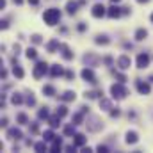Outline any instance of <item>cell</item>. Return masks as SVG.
<instances>
[{"label":"cell","mask_w":153,"mask_h":153,"mask_svg":"<svg viewBox=\"0 0 153 153\" xmlns=\"http://www.w3.org/2000/svg\"><path fill=\"white\" fill-rule=\"evenodd\" d=\"M137 89H139L141 94H148L150 93V84H146L143 80H137Z\"/></svg>","instance_id":"cell-8"},{"label":"cell","mask_w":153,"mask_h":153,"mask_svg":"<svg viewBox=\"0 0 153 153\" xmlns=\"http://www.w3.org/2000/svg\"><path fill=\"white\" fill-rule=\"evenodd\" d=\"M96 43H98V45H107V43H109V37H107V36H98V37H96Z\"/></svg>","instance_id":"cell-26"},{"label":"cell","mask_w":153,"mask_h":153,"mask_svg":"<svg viewBox=\"0 0 153 153\" xmlns=\"http://www.w3.org/2000/svg\"><path fill=\"white\" fill-rule=\"evenodd\" d=\"M57 46H61L57 39H53V41H50V43H48V52H52V53H53V50H55Z\"/></svg>","instance_id":"cell-23"},{"label":"cell","mask_w":153,"mask_h":153,"mask_svg":"<svg viewBox=\"0 0 153 153\" xmlns=\"http://www.w3.org/2000/svg\"><path fill=\"white\" fill-rule=\"evenodd\" d=\"M16 121H18L20 125H25V123H27V114H18V116H16Z\"/></svg>","instance_id":"cell-27"},{"label":"cell","mask_w":153,"mask_h":153,"mask_svg":"<svg viewBox=\"0 0 153 153\" xmlns=\"http://www.w3.org/2000/svg\"><path fill=\"white\" fill-rule=\"evenodd\" d=\"M39 118H41V119H43V118H48V109H46V107L39 111Z\"/></svg>","instance_id":"cell-31"},{"label":"cell","mask_w":153,"mask_h":153,"mask_svg":"<svg viewBox=\"0 0 153 153\" xmlns=\"http://www.w3.org/2000/svg\"><path fill=\"white\" fill-rule=\"evenodd\" d=\"M78 30L84 32V30H86V23H80V25H78Z\"/></svg>","instance_id":"cell-39"},{"label":"cell","mask_w":153,"mask_h":153,"mask_svg":"<svg viewBox=\"0 0 153 153\" xmlns=\"http://www.w3.org/2000/svg\"><path fill=\"white\" fill-rule=\"evenodd\" d=\"M107 14H109L111 18H118V16H121V11H119V7H116V5H112V7H109V11H107Z\"/></svg>","instance_id":"cell-9"},{"label":"cell","mask_w":153,"mask_h":153,"mask_svg":"<svg viewBox=\"0 0 153 153\" xmlns=\"http://www.w3.org/2000/svg\"><path fill=\"white\" fill-rule=\"evenodd\" d=\"M27 103H29V105H36V98H34L32 94H30V96H27Z\"/></svg>","instance_id":"cell-35"},{"label":"cell","mask_w":153,"mask_h":153,"mask_svg":"<svg viewBox=\"0 0 153 153\" xmlns=\"http://www.w3.org/2000/svg\"><path fill=\"white\" fill-rule=\"evenodd\" d=\"M27 57H29V59H36V57H37L36 48H27Z\"/></svg>","instance_id":"cell-25"},{"label":"cell","mask_w":153,"mask_h":153,"mask_svg":"<svg viewBox=\"0 0 153 153\" xmlns=\"http://www.w3.org/2000/svg\"><path fill=\"white\" fill-rule=\"evenodd\" d=\"M84 62H86L87 66H94V64L98 62V57H94V55H91V53H89V55H86V57H84Z\"/></svg>","instance_id":"cell-12"},{"label":"cell","mask_w":153,"mask_h":153,"mask_svg":"<svg viewBox=\"0 0 153 153\" xmlns=\"http://www.w3.org/2000/svg\"><path fill=\"white\" fill-rule=\"evenodd\" d=\"M111 2H114V4H118V2H119V0H111Z\"/></svg>","instance_id":"cell-43"},{"label":"cell","mask_w":153,"mask_h":153,"mask_svg":"<svg viewBox=\"0 0 153 153\" xmlns=\"http://www.w3.org/2000/svg\"><path fill=\"white\" fill-rule=\"evenodd\" d=\"M100 107H103V111H109V109H111V102L102 96V98H100Z\"/></svg>","instance_id":"cell-19"},{"label":"cell","mask_w":153,"mask_h":153,"mask_svg":"<svg viewBox=\"0 0 153 153\" xmlns=\"http://www.w3.org/2000/svg\"><path fill=\"white\" fill-rule=\"evenodd\" d=\"M150 64V55L148 53H139L137 55V68H146Z\"/></svg>","instance_id":"cell-4"},{"label":"cell","mask_w":153,"mask_h":153,"mask_svg":"<svg viewBox=\"0 0 153 153\" xmlns=\"http://www.w3.org/2000/svg\"><path fill=\"white\" fill-rule=\"evenodd\" d=\"M21 102H23V98H21L20 94H14V96H12V103H14V105H20Z\"/></svg>","instance_id":"cell-29"},{"label":"cell","mask_w":153,"mask_h":153,"mask_svg":"<svg viewBox=\"0 0 153 153\" xmlns=\"http://www.w3.org/2000/svg\"><path fill=\"white\" fill-rule=\"evenodd\" d=\"M98 152H109V150H107V146H102V144H100V146H98Z\"/></svg>","instance_id":"cell-38"},{"label":"cell","mask_w":153,"mask_h":153,"mask_svg":"<svg viewBox=\"0 0 153 153\" xmlns=\"http://www.w3.org/2000/svg\"><path fill=\"white\" fill-rule=\"evenodd\" d=\"M84 143H86V137H84L82 134H77V135H75V146H82Z\"/></svg>","instance_id":"cell-20"},{"label":"cell","mask_w":153,"mask_h":153,"mask_svg":"<svg viewBox=\"0 0 153 153\" xmlns=\"http://www.w3.org/2000/svg\"><path fill=\"white\" fill-rule=\"evenodd\" d=\"M91 12H93V16H94V18H102L107 11H105V7H103L102 4H96V5L93 7V11H91Z\"/></svg>","instance_id":"cell-7"},{"label":"cell","mask_w":153,"mask_h":153,"mask_svg":"<svg viewBox=\"0 0 153 153\" xmlns=\"http://www.w3.org/2000/svg\"><path fill=\"white\" fill-rule=\"evenodd\" d=\"M36 150H37V152H43V150H46V144H45V143H37V144H36Z\"/></svg>","instance_id":"cell-34"},{"label":"cell","mask_w":153,"mask_h":153,"mask_svg":"<svg viewBox=\"0 0 153 153\" xmlns=\"http://www.w3.org/2000/svg\"><path fill=\"white\" fill-rule=\"evenodd\" d=\"M82 78H84L86 82L96 84V77H94V73H93L91 70H87V68H84V70H82Z\"/></svg>","instance_id":"cell-6"},{"label":"cell","mask_w":153,"mask_h":153,"mask_svg":"<svg viewBox=\"0 0 153 153\" xmlns=\"http://www.w3.org/2000/svg\"><path fill=\"white\" fill-rule=\"evenodd\" d=\"M64 134H66V135L75 134V127H73V125H71V127H66V128H64Z\"/></svg>","instance_id":"cell-30"},{"label":"cell","mask_w":153,"mask_h":153,"mask_svg":"<svg viewBox=\"0 0 153 153\" xmlns=\"http://www.w3.org/2000/svg\"><path fill=\"white\" fill-rule=\"evenodd\" d=\"M66 78H75V73L73 71H66Z\"/></svg>","instance_id":"cell-36"},{"label":"cell","mask_w":153,"mask_h":153,"mask_svg":"<svg viewBox=\"0 0 153 153\" xmlns=\"http://www.w3.org/2000/svg\"><path fill=\"white\" fill-rule=\"evenodd\" d=\"M62 75V68L61 66H53L52 68V77H61Z\"/></svg>","instance_id":"cell-24"},{"label":"cell","mask_w":153,"mask_h":153,"mask_svg":"<svg viewBox=\"0 0 153 153\" xmlns=\"http://www.w3.org/2000/svg\"><path fill=\"white\" fill-rule=\"evenodd\" d=\"M57 114L62 118V116H66V114H68V109H66L64 105H61V107H57Z\"/></svg>","instance_id":"cell-28"},{"label":"cell","mask_w":153,"mask_h":153,"mask_svg":"<svg viewBox=\"0 0 153 153\" xmlns=\"http://www.w3.org/2000/svg\"><path fill=\"white\" fill-rule=\"evenodd\" d=\"M43 18H45V21L48 25H55L59 21V18H61V11L59 9H48V11H45Z\"/></svg>","instance_id":"cell-1"},{"label":"cell","mask_w":153,"mask_h":153,"mask_svg":"<svg viewBox=\"0 0 153 153\" xmlns=\"http://www.w3.org/2000/svg\"><path fill=\"white\" fill-rule=\"evenodd\" d=\"M37 130H39V127H37V125H36V123H34V125H32V127H30V132H34V134H36V132H37Z\"/></svg>","instance_id":"cell-37"},{"label":"cell","mask_w":153,"mask_h":153,"mask_svg":"<svg viewBox=\"0 0 153 153\" xmlns=\"http://www.w3.org/2000/svg\"><path fill=\"white\" fill-rule=\"evenodd\" d=\"M45 141H53V134L48 130V132H45V137H43Z\"/></svg>","instance_id":"cell-32"},{"label":"cell","mask_w":153,"mask_h":153,"mask_svg":"<svg viewBox=\"0 0 153 153\" xmlns=\"http://www.w3.org/2000/svg\"><path fill=\"white\" fill-rule=\"evenodd\" d=\"M32 43L39 45V43H41V36H39V34H34V36H32Z\"/></svg>","instance_id":"cell-33"},{"label":"cell","mask_w":153,"mask_h":153,"mask_svg":"<svg viewBox=\"0 0 153 153\" xmlns=\"http://www.w3.org/2000/svg\"><path fill=\"white\" fill-rule=\"evenodd\" d=\"M29 4H32V5H36V4H39V0H29Z\"/></svg>","instance_id":"cell-41"},{"label":"cell","mask_w":153,"mask_h":153,"mask_svg":"<svg viewBox=\"0 0 153 153\" xmlns=\"http://www.w3.org/2000/svg\"><path fill=\"white\" fill-rule=\"evenodd\" d=\"M46 66H48V64H46V62H43V61H41V62H37V64L34 66V78H41V77L46 73Z\"/></svg>","instance_id":"cell-3"},{"label":"cell","mask_w":153,"mask_h":153,"mask_svg":"<svg viewBox=\"0 0 153 153\" xmlns=\"http://www.w3.org/2000/svg\"><path fill=\"white\" fill-rule=\"evenodd\" d=\"M130 64H132V61H130L128 55H121V57L118 59V66H119V70H128Z\"/></svg>","instance_id":"cell-5"},{"label":"cell","mask_w":153,"mask_h":153,"mask_svg":"<svg viewBox=\"0 0 153 153\" xmlns=\"http://www.w3.org/2000/svg\"><path fill=\"white\" fill-rule=\"evenodd\" d=\"M43 93H45L46 96H53V94H55V87H53V86H45V87H43Z\"/></svg>","instance_id":"cell-18"},{"label":"cell","mask_w":153,"mask_h":153,"mask_svg":"<svg viewBox=\"0 0 153 153\" xmlns=\"http://www.w3.org/2000/svg\"><path fill=\"white\" fill-rule=\"evenodd\" d=\"M137 2H141V4H143V2H150V0H137Z\"/></svg>","instance_id":"cell-42"},{"label":"cell","mask_w":153,"mask_h":153,"mask_svg":"<svg viewBox=\"0 0 153 153\" xmlns=\"http://www.w3.org/2000/svg\"><path fill=\"white\" fill-rule=\"evenodd\" d=\"M146 36H148V30H146V29H137V32H135V39H137V41L146 39Z\"/></svg>","instance_id":"cell-10"},{"label":"cell","mask_w":153,"mask_h":153,"mask_svg":"<svg viewBox=\"0 0 153 153\" xmlns=\"http://www.w3.org/2000/svg\"><path fill=\"white\" fill-rule=\"evenodd\" d=\"M61 48H62V57H64L66 61H71V59H73V53L70 52V48H68L66 45H61Z\"/></svg>","instance_id":"cell-11"},{"label":"cell","mask_w":153,"mask_h":153,"mask_svg":"<svg viewBox=\"0 0 153 153\" xmlns=\"http://www.w3.org/2000/svg\"><path fill=\"white\" fill-rule=\"evenodd\" d=\"M87 128H89L91 132H96V130H100V128H102V123H100L98 119H93V121L87 125Z\"/></svg>","instance_id":"cell-13"},{"label":"cell","mask_w":153,"mask_h":153,"mask_svg":"<svg viewBox=\"0 0 153 153\" xmlns=\"http://www.w3.org/2000/svg\"><path fill=\"white\" fill-rule=\"evenodd\" d=\"M127 143H128V144L137 143V134H135V132H128V134H127Z\"/></svg>","instance_id":"cell-17"},{"label":"cell","mask_w":153,"mask_h":153,"mask_svg":"<svg viewBox=\"0 0 153 153\" xmlns=\"http://www.w3.org/2000/svg\"><path fill=\"white\" fill-rule=\"evenodd\" d=\"M77 7H78V4H77V2H73V0L66 4V9H68V12H70V14H75V12H77Z\"/></svg>","instance_id":"cell-14"},{"label":"cell","mask_w":153,"mask_h":153,"mask_svg":"<svg viewBox=\"0 0 153 153\" xmlns=\"http://www.w3.org/2000/svg\"><path fill=\"white\" fill-rule=\"evenodd\" d=\"M7 134H9V137H11V139H21V132H20L18 128H11Z\"/></svg>","instance_id":"cell-15"},{"label":"cell","mask_w":153,"mask_h":153,"mask_svg":"<svg viewBox=\"0 0 153 153\" xmlns=\"http://www.w3.org/2000/svg\"><path fill=\"white\" fill-rule=\"evenodd\" d=\"M59 123H61V116H59V114H57V116H52V118H50V125H52L53 128H55V127H59Z\"/></svg>","instance_id":"cell-22"},{"label":"cell","mask_w":153,"mask_h":153,"mask_svg":"<svg viewBox=\"0 0 153 153\" xmlns=\"http://www.w3.org/2000/svg\"><path fill=\"white\" fill-rule=\"evenodd\" d=\"M12 73H14V77H18V78H23V70H21L18 64L12 68Z\"/></svg>","instance_id":"cell-21"},{"label":"cell","mask_w":153,"mask_h":153,"mask_svg":"<svg viewBox=\"0 0 153 153\" xmlns=\"http://www.w3.org/2000/svg\"><path fill=\"white\" fill-rule=\"evenodd\" d=\"M111 93H112V98H116V100H123V98L128 94V91L121 86V82H119V84H114V86L111 87Z\"/></svg>","instance_id":"cell-2"},{"label":"cell","mask_w":153,"mask_h":153,"mask_svg":"<svg viewBox=\"0 0 153 153\" xmlns=\"http://www.w3.org/2000/svg\"><path fill=\"white\" fill-rule=\"evenodd\" d=\"M61 100H62V102H71V100H75V93H71V91H66V93L61 96Z\"/></svg>","instance_id":"cell-16"},{"label":"cell","mask_w":153,"mask_h":153,"mask_svg":"<svg viewBox=\"0 0 153 153\" xmlns=\"http://www.w3.org/2000/svg\"><path fill=\"white\" fill-rule=\"evenodd\" d=\"M152 21H153V14H152Z\"/></svg>","instance_id":"cell-44"},{"label":"cell","mask_w":153,"mask_h":153,"mask_svg":"<svg viewBox=\"0 0 153 153\" xmlns=\"http://www.w3.org/2000/svg\"><path fill=\"white\" fill-rule=\"evenodd\" d=\"M111 116H119V111H118V109H116V111H112V112H111Z\"/></svg>","instance_id":"cell-40"}]
</instances>
